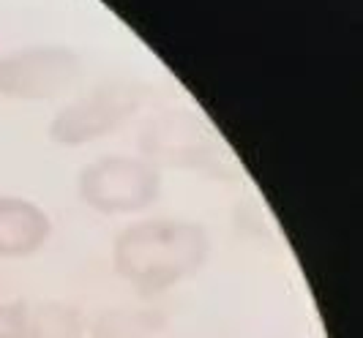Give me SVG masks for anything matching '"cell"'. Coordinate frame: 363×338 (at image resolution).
Returning <instances> with one entry per match:
<instances>
[{
  "instance_id": "obj_1",
  "label": "cell",
  "mask_w": 363,
  "mask_h": 338,
  "mask_svg": "<svg viewBox=\"0 0 363 338\" xmlns=\"http://www.w3.org/2000/svg\"><path fill=\"white\" fill-rule=\"evenodd\" d=\"M208 254L211 237L197 221L147 218L115 237L112 267L131 289L153 298L200 273Z\"/></svg>"
},
{
  "instance_id": "obj_2",
  "label": "cell",
  "mask_w": 363,
  "mask_h": 338,
  "mask_svg": "<svg viewBox=\"0 0 363 338\" xmlns=\"http://www.w3.org/2000/svg\"><path fill=\"white\" fill-rule=\"evenodd\" d=\"M162 178L153 164L131 156H104L79 175L82 202L104 215L140 213L156 202Z\"/></svg>"
},
{
  "instance_id": "obj_3",
  "label": "cell",
  "mask_w": 363,
  "mask_h": 338,
  "mask_svg": "<svg viewBox=\"0 0 363 338\" xmlns=\"http://www.w3.org/2000/svg\"><path fill=\"white\" fill-rule=\"evenodd\" d=\"M140 104V93L131 85H107L93 90L91 96L79 98L77 104L66 107L52 123V140L63 145H85L99 140L101 134L121 125Z\"/></svg>"
},
{
  "instance_id": "obj_4",
  "label": "cell",
  "mask_w": 363,
  "mask_h": 338,
  "mask_svg": "<svg viewBox=\"0 0 363 338\" xmlns=\"http://www.w3.org/2000/svg\"><path fill=\"white\" fill-rule=\"evenodd\" d=\"M77 57L57 47H36L0 57V96L47 98L77 79Z\"/></svg>"
},
{
  "instance_id": "obj_5",
  "label": "cell",
  "mask_w": 363,
  "mask_h": 338,
  "mask_svg": "<svg viewBox=\"0 0 363 338\" xmlns=\"http://www.w3.org/2000/svg\"><path fill=\"white\" fill-rule=\"evenodd\" d=\"M52 235L50 215L22 196H0V259L33 257Z\"/></svg>"
},
{
  "instance_id": "obj_6",
  "label": "cell",
  "mask_w": 363,
  "mask_h": 338,
  "mask_svg": "<svg viewBox=\"0 0 363 338\" xmlns=\"http://www.w3.org/2000/svg\"><path fill=\"white\" fill-rule=\"evenodd\" d=\"M164 327V317L153 308H107L91 327L93 338H153Z\"/></svg>"
},
{
  "instance_id": "obj_7",
  "label": "cell",
  "mask_w": 363,
  "mask_h": 338,
  "mask_svg": "<svg viewBox=\"0 0 363 338\" xmlns=\"http://www.w3.org/2000/svg\"><path fill=\"white\" fill-rule=\"evenodd\" d=\"M82 311L69 303H30L28 338H82Z\"/></svg>"
},
{
  "instance_id": "obj_8",
  "label": "cell",
  "mask_w": 363,
  "mask_h": 338,
  "mask_svg": "<svg viewBox=\"0 0 363 338\" xmlns=\"http://www.w3.org/2000/svg\"><path fill=\"white\" fill-rule=\"evenodd\" d=\"M28 300L0 303V338H28Z\"/></svg>"
}]
</instances>
